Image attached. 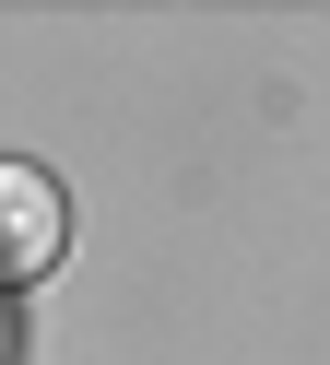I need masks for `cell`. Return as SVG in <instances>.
<instances>
[{
    "label": "cell",
    "mask_w": 330,
    "mask_h": 365,
    "mask_svg": "<svg viewBox=\"0 0 330 365\" xmlns=\"http://www.w3.org/2000/svg\"><path fill=\"white\" fill-rule=\"evenodd\" d=\"M71 247V200L47 165H0V283H36Z\"/></svg>",
    "instance_id": "6da1fadb"
}]
</instances>
